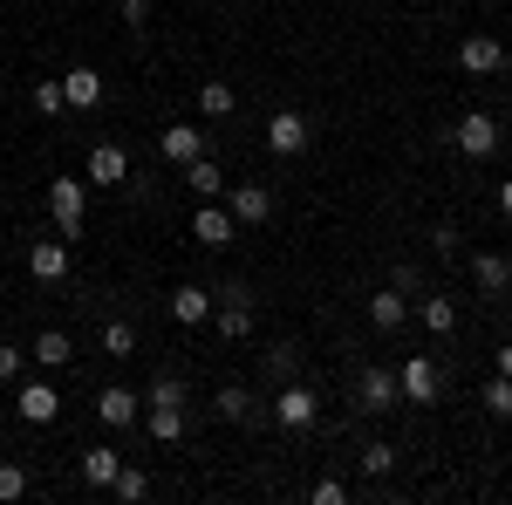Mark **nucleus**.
<instances>
[{
  "instance_id": "obj_12",
  "label": "nucleus",
  "mask_w": 512,
  "mask_h": 505,
  "mask_svg": "<svg viewBox=\"0 0 512 505\" xmlns=\"http://www.w3.org/2000/svg\"><path fill=\"white\" fill-rule=\"evenodd\" d=\"M130 178V151L123 144H96L89 151V185H123Z\"/></svg>"
},
{
  "instance_id": "obj_28",
  "label": "nucleus",
  "mask_w": 512,
  "mask_h": 505,
  "mask_svg": "<svg viewBox=\"0 0 512 505\" xmlns=\"http://www.w3.org/2000/svg\"><path fill=\"white\" fill-rule=\"evenodd\" d=\"M103 349L110 355H137V328H130V321H110V328H103Z\"/></svg>"
},
{
  "instance_id": "obj_29",
  "label": "nucleus",
  "mask_w": 512,
  "mask_h": 505,
  "mask_svg": "<svg viewBox=\"0 0 512 505\" xmlns=\"http://www.w3.org/2000/svg\"><path fill=\"white\" fill-rule=\"evenodd\" d=\"M485 410H492V417H512V376H492V383H485Z\"/></svg>"
},
{
  "instance_id": "obj_33",
  "label": "nucleus",
  "mask_w": 512,
  "mask_h": 505,
  "mask_svg": "<svg viewBox=\"0 0 512 505\" xmlns=\"http://www.w3.org/2000/svg\"><path fill=\"white\" fill-rule=\"evenodd\" d=\"M390 465H396V451H390V444H369V451H362V471H369V478H383Z\"/></svg>"
},
{
  "instance_id": "obj_7",
  "label": "nucleus",
  "mask_w": 512,
  "mask_h": 505,
  "mask_svg": "<svg viewBox=\"0 0 512 505\" xmlns=\"http://www.w3.org/2000/svg\"><path fill=\"white\" fill-rule=\"evenodd\" d=\"M396 383H403V396H410V403H437V389H444V376H437V362H431V355H410Z\"/></svg>"
},
{
  "instance_id": "obj_10",
  "label": "nucleus",
  "mask_w": 512,
  "mask_h": 505,
  "mask_svg": "<svg viewBox=\"0 0 512 505\" xmlns=\"http://www.w3.org/2000/svg\"><path fill=\"white\" fill-rule=\"evenodd\" d=\"M28 273L35 280H69V239H35V253H28Z\"/></svg>"
},
{
  "instance_id": "obj_36",
  "label": "nucleus",
  "mask_w": 512,
  "mask_h": 505,
  "mask_svg": "<svg viewBox=\"0 0 512 505\" xmlns=\"http://www.w3.org/2000/svg\"><path fill=\"white\" fill-rule=\"evenodd\" d=\"M151 21V0H123V28H144Z\"/></svg>"
},
{
  "instance_id": "obj_4",
  "label": "nucleus",
  "mask_w": 512,
  "mask_h": 505,
  "mask_svg": "<svg viewBox=\"0 0 512 505\" xmlns=\"http://www.w3.org/2000/svg\"><path fill=\"white\" fill-rule=\"evenodd\" d=\"M267 151L274 157H301L308 151V117H301V110H274V123H267Z\"/></svg>"
},
{
  "instance_id": "obj_27",
  "label": "nucleus",
  "mask_w": 512,
  "mask_h": 505,
  "mask_svg": "<svg viewBox=\"0 0 512 505\" xmlns=\"http://www.w3.org/2000/svg\"><path fill=\"white\" fill-rule=\"evenodd\" d=\"M110 492H117L123 505H137V499H144V492H151V478H144V471H130V465H123V471H117V485H110Z\"/></svg>"
},
{
  "instance_id": "obj_14",
  "label": "nucleus",
  "mask_w": 512,
  "mask_h": 505,
  "mask_svg": "<svg viewBox=\"0 0 512 505\" xmlns=\"http://www.w3.org/2000/svg\"><path fill=\"white\" fill-rule=\"evenodd\" d=\"M233 219H239V226L274 219V192H267V185H233Z\"/></svg>"
},
{
  "instance_id": "obj_32",
  "label": "nucleus",
  "mask_w": 512,
  "mask_h": 505,
  "mask_svg": "<svg viewBox=\"0 0 512 505\" xmlns=\"http://www.w3.org/2000/svg\"><path fill=\"white\" fill-rule=\"evenodd\" d=\"M294 369H301V355H294V349H267V383H287Z\"/></svg>"
},
{
  "instance_id": "obj_15",
  "label": "nucleus",
  "mask_w": 512,
  "mask_h": 505,
  "mask_svg": "<svg viewBox=\"0 0 512 505\" xmlns=\"http://www.w3.org/2000/svg\"><path fill=\"white\" fill-rule=\"evenodd\" d=\"M355 396H362V410H390L396 396H403V383H396L390 369H362V383H355Z\"/></svg>"
},
{
  "instance_id": "obj_23",
  "label": "nucleus",
  "mask_w": 512,
  "mask_h": 505,
  "mask_svg": "<svg viewBox=\"0 0 512 505\" xmlns=\"http://www.w3.org/2000/svg\"><path fill=\"white\" fill-rule=\"evenodd\" d=\"M69 355H76V342H69L62 328H41V335H35V362H41V369H62Z\"/></svg>"
},
{
  "instance_id": "obj_6",
  "label": "nucleus",
  "mask_w": 512,
  "mask_h": 505,
  "mask_svg": "<svg viewBox=\"0 0 512 505\" xmlns=\"http://www.w3.org/2000/svg\"><path fill=\"white\" fill-rule=\"evenodd\" d=\"M233 233H239V219H233V212H219V198H212V205H198V219H192V239H198V246L226 253V246H233Z\"/></svg>"
},
{
  "instance_id": "obj_35",
  "label": "nucleus",
  "mask_w": 512,
  "mask_h": 505,
  "mask_svg": "<svg viewBox=\"0 0 512 505\" xmlns=\"http://www.w3.org/2000/svg\"><path fill=\"white\" fill-rule=\"evenodd\" d=\"M14 376H21V349H14V342H0V383H14Z\"/></svg>"
},
{
  "instance_id": "obj_3",
  "label": "nucleus",
  "mask_w": 512,
  "mask_h": 505,
  "mask_svg": "<svg viewBox=\"0 0 512 505\" xmlns=\"http://www.w3.org/2000/svg\"><path fill=\"white\" fill-rule=\"evenodd\" d=\"M48 205H55V233H62V239H82V212H89L82 178H55V185H48Z\"/></svg>"
},
{
  "instance_id": "obj_26",
  "label": "nucleus",
  "mask_w": 512,
  "mask_h": 505,
  "mask_svg": "<svg viewBox=\"0 0 512 505\" xmlns=\"http://www.w3.org/2000/svg\"><path fill=\"white\" fill-rule=\"evenodd\" d=\"M219 417H226V424H246V417H253V396H246V389H219Z\"/></svg>"
},
{
  "instance_id": "obj_24",
  "label": "nucleus",
  "mask_w": 512,
  "mask_h": 505,
  "mask_svg": "<svg viewBox=\"0 0 512 505\" xmlns=\"http://www.w3.org/2000/svg\"><path fill=\"white\" fill-rule=\"evenodd\" d=\"M198 110H205V117L212 123H226L239 110V96H233V82H205V89H198Z\"/></svg>"
},
{
  "instance_id": "obj_21",
  "label": "nucleus",
  "mask_w": 512,
  "mask_h": 505,
  "mask_svg": "<svg viewBox=\"0 0 512 505\" xmlns=\"http://www.w3.org/2000/svg\"><path fill=\"white\" fill-rule=\"evenodd\" d=\"M198 151H205V130H192V123H171V130H164V157H171V164H192Z\"/></svg>"
},
{
  "instance_id": "obj_9",
  "label": "nucleus",
  "mask_w": 512,
  "mask_h": 505,
  "mask_svg": "<svg viewBox=\"0 0 512 505\" xmlns=\"http://www.w3.org/2000/svg\"><path fill=\"white\" fill-rule=\"evenodd\" d=\"M82 485H89V492H110V485H117V471H123V451H110V444H96V451H82Z\"/></svg>"
},
{
  "instance_id": "obj_13",
  "label": "nucleus",
  "mask_w": 512,
  "mask_h": 505,
  "mask_svg": "<svg viewBox=\"0 0 512 505\" xmlns=\"http://www.w3.org/2000/svg\"><path fill=\"white\" fill-rule=\"evenodd\" d=\"M96 417L110 430H123V424H137V389H123V383H110L103 396H96Z\"/></svg>"
},
{
  "instance_id": "obj_8",
  "label": "nucleus",
  "mask_w": 512,
  "mask_h": 505,
  "mask_svg": "<svg viewBox=\"0 0 512 505\" xmlns=\"http://www.w3.org/2000/svg\"><path fill=\"white\" fill-rule=\"evenodd\" d=\"M458 69H465V76H499V69H506V48L492 35H472L458 48Z\"/></svg>"
},
{
  "instance_id": "obj_18",
  "label": "nucleus",
  "mask_w": 512,
  "mask_h": 505,
  "mask_svg": "<svg viewBox=\"0 0 512 505\" xmlns=\"http://www.w3.org/2000/svg\"><path fill=\"white\" fill-rule=\"evenodd\" d=\"M369 321H376L383 335H396V328L410 321V301H403L396 287H383V294H369Z\"/></svg>"
},
{
  "instance_id": "obj_19",
  "label": "nucleus",
  "mask_w": 512,
  "mask_h": 505,
  "mask_svg": "<svg viewBox=\"0 0 512 505\" xmlns=\"http://www.w3.org/2000/svg\"><path fill=\"white\" fill-rule=\"evenodd\" d=\"M185 185H192V192L205 198V205H212V198H219V192H233V185L219 178V164H212V157H205V151H198L192 164H185Z\"/></svg>"
},
{
  "instance_id": "obj_30",
  "label": "nucleus",
  "mask_w": 512,
  "mask_h": 505,
  "mask_svg": "<svg viewBox=\"0 0 512 505\" xmlns=\"http://www.w3.org/2000/svg\"><path fill=\"white\" fill-rule=\"evenodd\" d=\"M35 110H41V117H62V110H69V103H62V76L35 82Z\"/></svg>"
},
{
  "instance_id": "obj_11",
  "label": "nucleus",
  "mask_w": 512,
  "mask_h": 505,
  "mask_svg": "<svg viewBox=\"0 0 512 505\" xmlns=\"http://www.w3.org/2000/svg\"><path fill=\"white\" fill-rule=\"evenodd\" d=\"M246 328H253V294H246V287H226V294H219V335L239 342Z\"/></svg>"
},
{
  "instance_id": "obj_5",
  "label": "nucleus",
  "mask_w": 512,
  "mask_h": 505,
  "mask_svg": "<svg viewBox=\"0 0 512 505\" xmlns=\"http://www.w3.org/2000/svg\"><path fill=\"white\" fill-rule=\"evenodd\" d=\"M451 144H458L465 157H492V151H499V123L485 117V110H472V117H458Z\"/></svg>"
},
{
  "instance_id": "obj_37",
  "label": "nucleus",
  "mask_w": 512,
  "mask_h": 505,
  "mask_svg": "<svg viewBox=\"0 0 512 505\" xmlns=\"http://www.w3.org/2000/svg\"><path fill=\"white\" fill-rule=\"evenodd\" d=\"M499 212H506V219H512V178H506V185H499Z\"/></svg>"
},
{
  "instance_id": "obj_20",
  "label": "nucleus",
  "mask_w": 512,
  "mask_h": 505,
  "mask_svg": "<svg viewBox=\"0 0 512 505\" xmlns=\"http://www.w3.org/2000/svg\"><path fill=\"white\" fill-rule=\"evenodd\" d=\"M472 280L485 287V294H506V287H512V260H506V253H478V260H472Z\"/></svg>"
},
{
  "instance_id": "obj_38",
  "label": "nucleus",
  "mask_w": 512,
  "mask_h": 505,
  "mask_svg": "<svg viewBox=\"0 0 512 505\" xmlns=\"http://www.w3.org/2000/svg\"><path fill=\"white\" fill-rule=\"evenodd\" d=\"M499 376H512V342H506V349H499Z\"/></svg>"
},
{
  "instance_id": "obj_25",
  "label": "nucleus",
  "mask_w": 512,
  "mask_h": 505,
  "mask_svg": "<svg viewBox=\"0 0 512 505\" xmlns=\"http://www.w3.org/2000/svg\"><path fill=\"white\" fill-rule=\"evenodd\" d=\"M417 314H424V328H431L437 342H444V335L458 328V308H451V294H431V301H424V308H417Z\"/></svg>"
},
{
  "instance_id": "obj_31",
  "label": "nucleus",
  "mask_w": 512,
  "mask_h": 505,
  "mask_svg": "<svg viewBox=\"0 0 512 505\" xmlns=\"http://www.w3.org/2000/svg\"><path fill=\"white\" fill-rule=\"evenodd\" d=\"M21 492H28V471H21V465H7V458H0V505H14Z\"/></svg>"
},
{
  "instance_id": "obj_16",
  "label": "nucleus",
  "mask_w": 512,
  "mask_h": 505,
  "mask_svg": "<svg viewBox=\"0 0 512 505\" xmlns=\"http://www.w3.org/2000/svg\"><path fill=\"white\" fill-rule=\"evenodd\" d=\"M62 103H69V110H96V103H103V76H96V69H69V76H62Z\"/></svg>"
},
{
  "instance_id": "obj_1",
  "label": "nucleus",
  "mask_w": 512,
  "mask_h": 505,
  "mask_svg": "<svg viewBox=\"0 0 512 505\" xmlns=\"http://www.w3.org/2000/svg\"><path fill=\"white\" fill-rule=\"evenodd\" d=\"M151 437L158 444H178L185 437V383H171V376H158V389H151Z\"/></svg>"
},
{
  "instance_id": "obj_17",
  "label": "nucleus",
  "mask_w": 512,
  "mask_h": 505,
  "mask_svg": "<svg viewBox=\"0 0 512 505\" xmlns=\"http://www.w3.org/2000/svg\"><path fill=\"white\" fill-rule=\"evenodd\" d=\"M21 417H28V424H55V417H62L55 383H28V389H21Z\"/></svg>"
},
{
  "instance_id": "obj_22",
  "label": "nucleus",
  "mask_w": 512,
  "mask_h": 505,
  "mask_svg": "<svg viewBox=\"0 0 512 505\" xmlns=\"http://www.w3.org/2000/svg\"><path fill=\"white\" fill-rule=\"evenodd\" d=\"M205 314H212V294H205V287H178V294H171V321H185V328H198Z\"/></svg>"
},
{
  "instance_id": "obj_34",
  "label": "nucleus",
  "mask_w": 512,
  "mask_h": 505,
  "mask_svg": "<svg viewBox=\"0 0 512 505\" xmlns=\"http://www.w3.org/2000/svg\"><path fill=\"white\" fill-rule=\"evenodd\" d=\"M342 499H349V485H342V478H321V485H315V505H342Z\"/></svg>"
},
{
  "instance_id": "obj_2",
  "label": "nucleus",
  "mask_w": 512,
  "mask_h": 505,
  "mask_svg": "<svg viewBox=\"0 0 512 505\" xmlns=\"http://www.w3.org/2000/svg\"><path fill=\"white\" fill-rule=\"evenodd\" d=\"M315 417H321V396L308 383H294V376H287V383L274 389V424L280 430H308Z\"/></svg>"
}]
</instances>
